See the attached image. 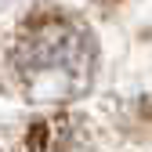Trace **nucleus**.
Listing matches in <instances>:
<instances>
[{
  "mask_svg": "<svg viewBox=\"0 0 152 152\" xmlns=\"http://www.w3.org/2000/svg\"><path fill=\"white\" fill-rule=\"evenodd\" d=\"M94 40L65 15H40L18 33L11 47V65L18 87L36 105H65L94 80Z\"/></svg>",
  "mask_w": 152,
  "mask_h": 152,
  "instance_id": "1",
  "label": "nucleus"
}]
</instances>
